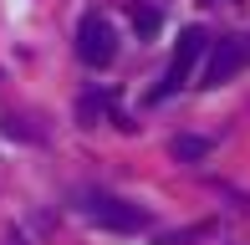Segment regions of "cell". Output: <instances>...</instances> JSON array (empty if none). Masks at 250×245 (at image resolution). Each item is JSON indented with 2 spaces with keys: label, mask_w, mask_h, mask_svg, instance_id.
<instances>
[{
  "label": "cell",
  "mask_w": 250,
  "mask_h": 245,
  "mask_svg": "<svg viewBox=\"0 0 250 245\" xmlns=\"http://www.w3.org/2000/svg\"><path fill=\"white\" fill-rule=\"evenodd\" d=\"M82 209H87V220H97L102 230H118V235L148 230V209H143V204H128V199H118V194H87Z\"/></svg>",
  "instance_id": "obj_1"
},
{
  "label": "cell",
  "mask_w": 250,
  "mask_h": 245,
  "mask_svg": "<svg viewBox=\"0 0 250 245\" xmlns=\"http://www.w3.org/2000/svg\"><path fill=\"white\" fill-rule=\"evenodd\" d=\"M209 46H214V41L204 36L199 26H189L184 36H179V46H174V61H168V72H164V82L153 87V102H164V97H174L179 87L189 82V72H194V61H199V57H204V51H209Z\"/></svg>",
  "instance_id": "obj_2"
},
{
  "label": "cell",
  "mask_w": 250,
  "mask_h": 245,
  "mask_svg": "<svg viewBox=\"0 0 250 245\" xmlns=\"http://www.w3.org/2000/svg\"><path fill=\"white\" fill-rule=\"evenodd\" d=\"M77 57H82V66H107L118 57V31H112L107 16H97V10L82 16V26H77Z\"/></svg>",
  "instance_id": "obj_3"
},
{
  "label": "cell",
  "mask_w": 250,
  "mask_h": 245,
  "mask_svg": "<svg viewBox=\"0 0 250 245\" xmlns=\"http://www.w3.org/2000/svg\"><path fill=\"white\" fill-rule=\"evenodd\" d=\"M245 57H250V46H245V41H235V36L214 41V46H209V61H204V77H199V82H204V87H225V82H230V77H235V72L245 66Z\"/></svg>",
  "instance_id": "obj_4"
},
{
  "label": "cell",
  "mask_w": 250,
  "mask_h": 245,
  "mask_svg": "<svg viewBox=\"0 0 250 245\" xmlns=\"http://www.w3.org/2000/svg\"><path fill=\"white\" fill-rule=\"evenodd\" d=\"M204 153H209V138H194V133L174 138V159H179V163H199Z\"/></svg>",
  "instance_id": "obj_5"
},
{
  "label": "cell",
  "mask_w": 250,
  "mask_h": 245,
  "mask_svg": "<svg viewBox=\"0 0 250 245\" xmlns=\"http://www.w3.org/2000/svg\"><path fill=\"white\" fill-rule=\"evenodd\" d=\"M133 31H138L143 41L158 36V10H153V5H133Z\"/></svg>",
  "instance_id": "obj_6"
},
{
  "label": "cell",
  "mask_w": 250,
  "mask_h": 245,
  "mask_svg": "<svg viewBox=\"0 0 250 245\" xmlns=\"http://www.w3.org/2000/svg\"><path fill=\"white\" fill-rule=\"evenodd\" d=\"M77 118H82V122H87V128H92V122L102 118V97H97V92H87V97H82V102H77Z\"/></svg>",
  "instance_id": "obj_7"
}]
</instances>
